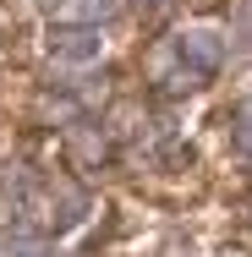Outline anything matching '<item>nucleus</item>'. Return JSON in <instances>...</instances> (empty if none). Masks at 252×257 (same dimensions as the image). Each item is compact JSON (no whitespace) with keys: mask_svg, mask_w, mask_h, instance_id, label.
<instances>
[{"mask_svg":"<svg viewBox=\"0 0 252 257\" xmlns=\"http://www.w3.org/2000/svg\"><path fill=\"white\" fill-rule=\"evenodd\" d=\"M22 213H28L39 230H71V224L88 213V192H82L71 175H44V181L28 186Z\"/></svg>","mask_w":252,"mask_h":257,"instance_id":"f257e3e1","label":"nucleus"},{"mask_svg":"<svg viewBox=\"0 0 252 257\" xmlns=\"http://www.w3.org/2000/svg\"><path fill=\"white\" fill-rule=\"evenodd\" d=\"M104 39L99 28H88V22H60L50 33V55L60 60V66H88V60H99Z\"/></svg>","mask_w":252,"mask_h":257,"instance_id":"f03ea898","label":"nucleus"},{"mask_svg":"<svg viewBox=\"0 0 252 257\" xmlns=\"http://www.w3.org/2000/svg\"><path fill=\"white\" fill-rule=\"evenodd\" d=\"M66 159L77 170H104L110 164V132L99 120H71L66 126Z\"/></svg>","mask_w":252,"mask_h":257,"instance_id":"7ed1b4c3","label":"nucleus"},{"mask_svg":"<svg viewBox=\"0 0 252 257\" xmlns=\"http://www.w3.org/2000/svg\"><path fill=\"white\" fill-rule=\"evenodd\" d=\"M176 55L203 71V77H214L219 66H225V39L214 33V28H187V33H176Z\"/></svg>","mask_w":252,"mask_h":257,"instance_id":"20e7f679","label":"nucleus"},{"mask_svg":"<svg viewBox=\"0 0 252 257\" xmlns=\"http://www.w3.org/2000/svg\"><path fill=\"white\" fill-rule=\"evenodd\" d=\"M126 0H66V22H88V28H99L104 17H115Z\"/></svg>","mask_w":252,"mask_h":257,"instance_id":"39448f33","label":"nucleus"},{"mask_svg":"<svg viewBox=\"0 0 252 257\" xmlns=\"http://www.w3.org/2000/svg\"><path fill=\"white\" fill-rule=\"evenodd\" d=\"M230 39L241 50H252V0H236L230 6Z\"/></svg>","mask_w":252,"mask_h":257,"instance_id":"423d86ee","label":"nucleus"},{"mask_svg":"<svg viewBox=\"0 0 252 257\" xmlns=\"http://www.w3.org/2000/svg\"><path fill=\"white\" fill-rule=\"evenodd\" d=\"M230 137H236L241 154H252V99L236 104V115H230Z\"/></svg>","mask_w":252,"mask_h":257,"instance_id":"0eeeda50","label":"nucleus"},{"mask_svg":"<svg viewBox=\"0 0 252 257\" xmlns=\"http://www.w3.org/2000/svg\"><path fill=\"white\" fill-rule=\"evenodd\" d=\"M0 257H44V241H33V235H0Z\"/></svg>","mask_w":252,"mask_h":257,"instance_id":"6e6552de","label":"nucleus"},{"mask_svg":"<svg viewBox=\"0 0 252 257\" xmlns=\"http://www.w3.org/2000/svg\"><path fill=\"white\" fill-rule=\"evenodd\" d=\"M219 257H247V252H241V246H225V252H219Z\"/></svg>","mask_w":252,"mask_h":257,"instance_id":"1a4fd4ad","label":"nucleus"}]
</instances>
